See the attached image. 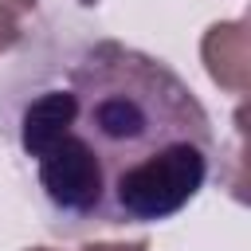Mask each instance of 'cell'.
<instances>
[{"mask_svg": "<svg viewBox=\"0 0 251 251\" xmlns=\"http://www.w3.org/2000/svg\"><path fill=\"white\" fill-rule=\"evenodd\" d=\"M0 133L51 231L161 224L212 176L216 133L192 86L114 35L51 31L0 78Z\"/></svg>", "mask_w": 251, "mask_h": 251, "instance_id": "cell-1", "label": "cell"}, {"mask_svg": "<svg viewBox=\"0 0 251 251\" xmlns=\"http://www.w3.org/2000/svg\"><path fill=\"white\" fill-rule=\"evenodd\" d=\"M200 55L204 67L212 75L216 86H224L227 94H247L251 82V63H247V20H227V24H212L200 39Z\"/></svg>", "mask_w": 251, "mask_h": 251, "instance_id": "cell-2", "label": "cell"}, {"mask_svg": "<svg viewBox=\"0 0 251 251\" xmlns=\"http://www.w3.org/2000/svg\"><path fill=\"white\" fill-rule=\"evenodd\" d=\"M31 16H35V0H0V55L27 39Z\"/></svg>", "mask_w": 251, "mask_h": 251, "instance_id": "cell-3", "label": "cell"}, {"mask_svg": "<svg viewBox=\"0 0 251 251\" xmlns=\"http://www.w3.org/2000/svg\"><path fill=\"white\" fill-rule=\"evenodd\" d=\"M27 251H51V247H27ZM82 251H149V239H122V243H94V247H82Z\"/></svg>", "mask_w": 251, "mask_h": 251, "instance_id": "cell-4", "label": "cell"}]
</instances>
